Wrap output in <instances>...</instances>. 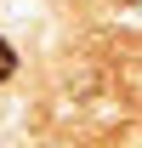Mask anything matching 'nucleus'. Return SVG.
<instances>
[{
  "instance_id": "f03ea898",
  "label": "nucleus",
  "mask_w": 142,
  "mask_h": 148,
  "mask_svg": "<svg viewBox=\"0 0 142 148\" xmlns=\"http://www.w3.org/2000/svg\"><path fill=\"white\" fill-rule=\"evenodd\" d=\"M131 6H137V0H131Z\"/></svg>"
},
{
  "instance_id": "f257e3e1",
  "label": "nucleus",
  "mask_w": 142,
  "mask_h": 148,
  "mask_svg": "<svg viewBox=\"0 0 142 148\" xmlns=\"http://www.w3.org/2000/svg\"><path fill=\"white\" fill-rule=\"evenodd\" d=\"M12 74H17V51H12V46H6V40H0V86H6V80H12Z\"/></svg>"
}]
</instances>
